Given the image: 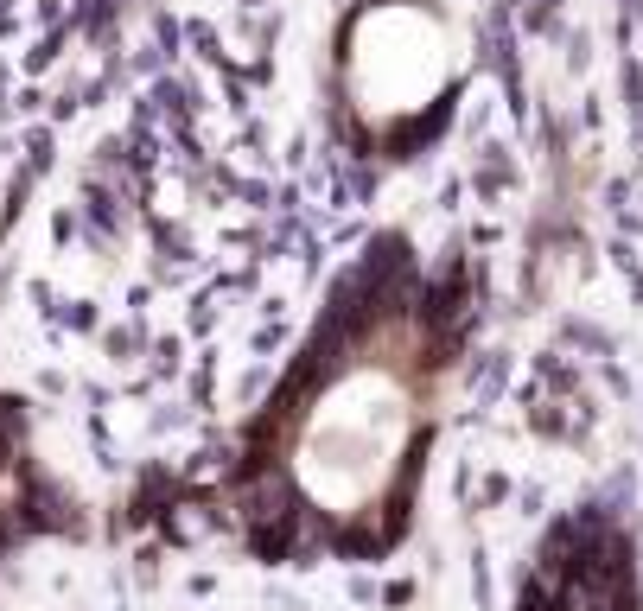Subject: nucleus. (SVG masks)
<instances>
[{
    "label": "nucleus",
    "instance_id": "1",
    "mask_svg": "<svg viewBox=\"0 0 643 611\" xmlns=\"http://www.w3.org/2000/svg\"><path fill=\"white\" fill-rule=\"evenodd\" d=\"M453 363L459 306L414 255L370 249L242 440L230 503L255 548L370 561L402 541Z\"/></svg>",
    "mask_w": 643,
    "mask_h": 611
},
{
    "label": "nucleus",
    "instance_id": "2",
    "mask_svg": "<svg viewBox=\"0 0 643 611\" xmlns=\"http://www.w3.org/2000/svg\"><path fill=\"white\" fill-rule=\"evenodd\" d=\"M344 109L363 115L376 147H408L453 102L459 51L427 0H370L338 45Z\"/></svg>",
    "mask_w": 643,
    "mask_h": 611
}]
</instances>
